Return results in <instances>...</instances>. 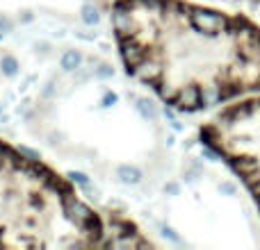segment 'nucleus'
Segmentation results:
<instances>
[{
  "instance_id": "1",
  "label": "nucleus",
  "mask_w": 260,
  "mask_h": 250,
  "mask_svg": "<svg viewBox=\"0 0 260 250\" xmlns=\"http://www.w3.org/2000/svg\"><path fill=\"white\" fill-rule=\"evenodd\" d=\"M126 73L180 112L260 94V25L187 0H117Z\"/></svg>"
},
{
  "instance_id": "2",
  "label": "nucleus",
  "mask_w": 260,
  "mask_h": 250,
  "mask_svg": "<svg viewBox=\"0 0 260 250\" xmlns=\"http://www.w3.org/2000/svg\"><path fill=\"white\" fill-rule=\"evenodd\" d=\"M0 248H105V216L57 171L0 139Z\"/></svg>"
},
{
  "instance_id": "3",
  "label": "nucleus",
  "mask_w": 260,
  "mask_h": 250,
  "mask_svg": "<svg viewBox=\"0 0 260 250\" xmlns=\"http://www.w3.org/2000/svg\"><path fill=\"white\" fill-rule=\"evenodd\" d=\"M201 141L235 171L260 210V96L221 109L201 128Z\"/></svg>"
},
{
  "instance_id": "4",
  "label": "nucleus",
  "mask_w": 260,
  "mask_h": 250,
  "mask_svg": "<svg viewBox=\"0 0 260 250\" xmlns=\"http://www.w3.org/2000/svg\"><path fill=\"white\" fill-rule=\"evenodd\" d=\"M148 241L133 221L119 214L105 216V248H148Z\"/></svg>"
},
{
  "instance_id": "5",
  "label": "nucleus",
  "mask_w": 260,
  "mask_h": 250,
  "mask_svg": "<svg viewBox=\"0 0 260 250\" xmlns=\"http://www.w3.org/2000/svg\"><path fill=\"white\" fill-rule=\"evenodd\" d=\"M117 175L121 178V182H126V184H139L142 182V171H139L137 166H130V164L119 166Z\"/></svg>"
},
{
  "instance_id": "6",
  "label": "nucleus",
  "mask_w": 260,
  "mask_h": 250,
  "mask_svg": "<svg viewBox=\"0 0 260 250\" xmlns=\"http://www.w3.org/2000/svg\"><path fill=\"white\" fill-rule=\"evenodd\" d=\"M59 64H62V68L67 73H73V71H78V68H80L82 55L78 53V50H67V53L62 55V59H59Z\"/></svg>"
},
{
  "instance_id": "7",
  "label": "nucleus",
  "mask_w": 260,
  "mask_h": 250,
  "mask_svg": "<svg viewBox=\"0 0 260 250\" xmlns=\"http://www.w3.org/2000/svg\"><path fill=\"white\" fill-rule=\"evenodd\" d=\"M0 68H3L5 75H16L18 64H16V59H14L12 55H5V57L0 59Z\"/></svg>"
},
{
  "instance_id": "8",
  "label": "nucleus",
  "mask_w": 260,
  "mask_h": 250,
  "mask_svg": "<svg viewBox=\"0 0 260 250\" xmlns=\"http://www.w3.org/2000/svg\"><path fill=\"white\" fill-rule=\"evenodd\" d=\"M80 14H82V21H85L87 25H91V23L99 21V12H96L94 5H85V7L80 9Z\"/></svg>"
},
{
  "instance_id": "9",
  "label": "nucleus",
  "mask_w": 260,
  "mask_h": 250,
  "mask_svg": "<svg viewBox=\"0 0 260 250\" xmlns=\"http://www.w3.org/2000/svg\"><path fill=\"white\" fill-rule=\"evenodd\" d=\"M137 109L142 112V116H144V118H155V109H153V105H151V103H146V100L139 98V100H137Z\"/></svg>"
},
{
  "instance_id": "10",
  "label": "nucleus",
  "mask_w": 260,
  "mask_h": 250,
  "mask_svg": "<svg viewBox=\"0 0 260 250\" xmlns=\"http://www.w3.org/2000/svg\"><path fill=\"white\" fill-rule=\"evenodd\" d=\"M99 75L101 77H110V75H112V68H110V66H101L99 68Z\"/></svg>"
},
{
  "instance_id": "11",
  "label": "nucleus",
  "mask_w": 260,
  "mask_h": 250,
  "mask_svg": "<svg viewBox=\"0 0 260 250\" xmlns=\"http://www.w3.org/2000/svg\"><path fill=\"white\" fill-rule=\"evenodd\" d=\"M9 27H12V23H9V21H7V18H3V16H0V32H3V30H5V32H7V30H9Z\"/></svg>"
}]
</instances>
